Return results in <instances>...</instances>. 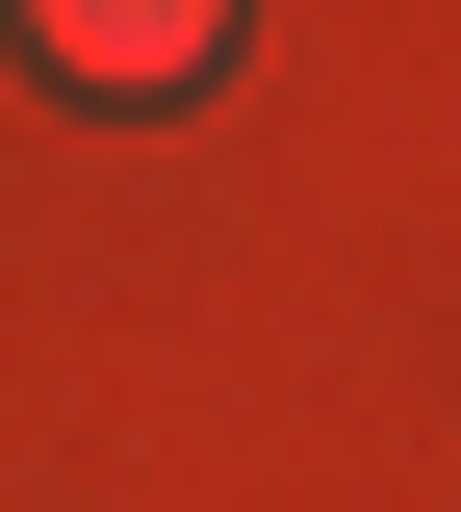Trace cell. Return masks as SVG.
I'll return each mask as SVG.
<instances>
[{"label":"cell","instance_id":"cell-1","mask_svg":"<svg viewBox=\"0 0 461 512\" xmlns=\"http://www.w3.org/2000/svg\"><path fill=\"white\" fill-rule=\"evenodd\" d=\"M205 26H231V0H26V52H52V77H103V103L205 77Z\"/></svg>","mask_w":461,"mask_h":512}]
</instances>
